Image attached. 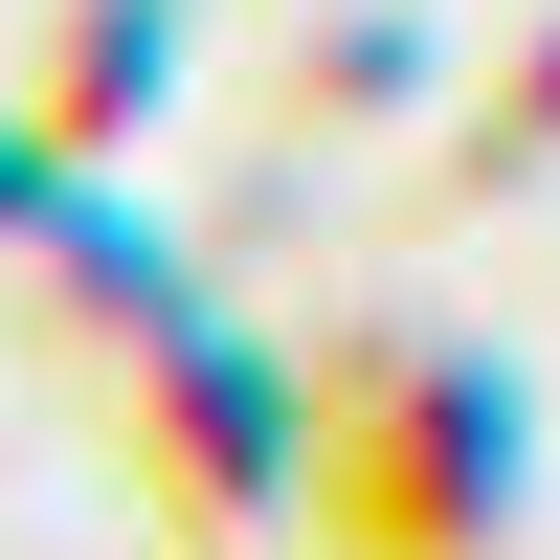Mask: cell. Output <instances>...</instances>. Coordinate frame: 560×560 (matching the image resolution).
<instances>
[{
    "instance_id": "obj_1",
    "label": "cell",
    "mask_w": 560,
    "mask_h": 560,
    "mask_svg": "<svg viewBox=\"0 0 560 560\" xmlns=\"http://www.w3.org/2000/svg\"><path fill=\"white\" fill-rule=\"evenodd\" d=\"M292 493H314L337 560H471L516 516V382H493L471 337H359L337 382H314Z\"/></svg>"
}]
</instances>
